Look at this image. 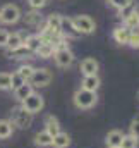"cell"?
I'll return each instance as SVG.
<instances>
[{
	"instance_id": "obj_1",
	"label": "cell",
	"mask_w": 139,
	"mask_h": 148,
	"mask_svg": "<svg viewBox=\"0 0 139 148\" xmlns=\"http://www.w3.org/2000/svg\"><path fill=\"white\" fill-rule=\"evenodd\" d=\"M98 97L95 91H88V90H82L79 88L76 93H74V105L81 110H86V109H91L95 103H96Z\"/></svg>"
},
{
	"instance_id": "obj_2",
	"label": "cell",
	"mask_w": 139,
	"mask_h": 148,
	"mask_svg": "<svg viewBox=\"0 0 139 148\" xmlns=\"http://www.w3.org/2000/svg\"><path fill=\"white\" fill-rule=\"evenodd\" d=\"M53 59H55L57 66L62 67V69H67V67H70V66L74 64V53L69 50V47H67L65 43H62V45H59V47L55 48Z\"/></svg>"
},
{
	"instance_id": "obj_3",
	"label": "cell",
	"mask_w": 139,
	"mask_h": 148,
	"mask_svg": "<svg viewBox=\"0 0 139 148\" xmlns=\"http://www.w3.org/2000/svg\"><path fill=\"white\" fill-rule=\"evenodd\" d=\"M10 122H12V126H17L19 129H28L33 124V114H29L19 105L12 110V121Z\"/></svg>"
},
{
	"instance_id": "obj_4",
	"label": "cell",
	"mask_w": 139,
	"mask_h": 148,
	"mask_svg": "<svg viewBox=\"0 0 139 148\" xmlns=\"http://www.w3.org/2000/svg\"><path fill=\"white\" fill-rule=\"evenodd\" d=\"M21 17H22L21 16V10L14 3H7V5H3L0 9V23H3V24H14Z\"/></svg>"
},
{
	"instance_id": "obj_5",
	"label": "cell",
	"mask_w": 139,
	"mask_h": 148,
	"mask_svg": "<svg viewBox=\"0 0 139 148\" xmlns=\"http://www.w3.org/2000/svg\"><path fill=\"white\" fill-rule=\"evenodd\" d=\"M72 24H74V28L77 29L79 35H91L96 29V24L89 16H77V17L72 19Z\"/></svg>"
},
{
	"instance_id": "obj_6",
	"label": "cell",
	"mask_w": 139,
	"mask_h": 148,
	"mask_svg": "<svg viewBox=\"0 0 139 148\" xmlns=\"http://www.w3.org/2000/svg\"><path fill=\"white\" fill-rule=\"evenodd\" d=\"M52 81V73L46 69V67H40V69H35L33 71V76L29 77V84L33 88H41V86H46L50 84Z\"/></svg>"
},
{
	"instance_id": "obj_7",
	"label": "cell",
	"mask_w": 139,
	"mask_h": 148,
	"mask_svg": "<svg viewBox=\"0 0 139 148\" xmlns=\"http://www.w3.org/2000/svg\"><path fill=\"white\" fill-rule=\"evenodd\" d=\"M21 107H22L24 110H28L29 114L35 115L36 112H40L43 107H45V100H43L41 95H38V93H31L24 102H21Z\"/></svg>"
},
{
	"instance_id": "obj_8",
	"label": "cell",
	"mask_w": 139,
	"mask_h": 148,
	"mask_svg": "<svg viewBox=\"0 0 139 148\" xmlns=\"http://www.w3.org/2000/svg\"><path fill=\"white\" fill-rule=\"evenodd\" d=\"M60 21H62V16H59V14L48 16L43 31H46V33H50V35H60Z\"/></svg>"
},
{
	"instance_id": "obj_9",
	"label": "cell",
	"mask_w": 139,
	"mask_h": 148,
	"mask_svg": "<svg viewBox=\"0 0 139 148\" xmlns=\"http://www.w3.org/2000/svg\"><path fill=\"white\" fill-rule=\"evenodd\" d=\"M60 36L62 38H76V36H79L77 29H76L74 24H72V19H69V17H62V21H60Z\"/></svg>"
},
{
	"instance_id": "obj_10",
	"label": "cell",
	"mask_w": 139,
	"mask_h": 148,
	"mask_svg": "<svg viewBox=\"0 0 139 148\" xmlns=\"http://www.w3.org/2000/svg\"><path fill=\"white\" fill-rule=\"evenodd\" d=\"M98 69H100V64H98V60H96V59L88 57V59H84V60L81 62V73L84 74V76L98 74Z\"/></svg>"
},
{
	"instance_id": "obj_11",
	"label": "cell",
	"mask_w": 139,
	"mask_h": 148,
	"mask_svg": "<svg viewBox=\"0 0 139 148\" xmlns=\"http://www.w3.org/2000/svg\"><path fill=\"white\" fill-rule=\"evenodd\" d=\"M45 131L52 138L60 133V122H59V119L55 115H46V119H45Z\"/></svg>"
},
{
	"instance_id": "obj_12",
	"label": "cell",
	"mask_w": 139,
	"mask_h": 148,
	"mask_svg": "<svg viewBox=\"0 0 139 148\" xmlns=\"http://www.w3.org/2000/svg\"><path fill=\"white\" fill-rule=\"evenodd\" d=\"M81 88L82 90H88V91H95L100 88V77L98 74H93V76H84L82 83H81Z\"/></svg>"
},
{
	"instance_id": "obj_13",
	"label": "cell",
	"mask_w": 139,
	"mask_h": 148,
	"mask_svg": "<svg viewBox=\"0 0 139 148\" xmlns=\"http://www.w3.org/2000/svg\"><path fill=\"white\" fill-rule=\"evenodd\" d=\"M122 138H124V133L122 131H119V129H113V131H110L108 134H106V147L108 148H117L120 147V143H122Z\"/></svg>"
},
{
	"instance_id": "obj_14",
	"label": "cell",
	"mask_w": 139,
	"mask_h": 148,
	"mask_svg": "<svg viewBox=\"0 0 139 148\" xmlns=\"http://www.w3.org/2000/svg\"><path fill=\"white\" fill-rule=\"evenodd\" d=\"M31 93H35V91H33V86H31L29 83H24L22 86H19V88L14 90V97H16L19 102H24Z\"/></svg>"
},
{
	"instance_id": "obj_15",
	"label": "cell",
	"mask_w": 139,
	"mask_h": 148,
	"mask_svg": "<svg viewBox=\"0 0 139 148\" xmlns=\"http://www.w3.org/2000/svg\"><path fill=\"white\" fill-rule=\"evenodd\" d=\"M113 40L119 43V45H127L129 41V29L125 26H119L113 29Z\"/></svg>"
},
{
	"instance_id": "obj_16",
	"label": "cell",
	"mask_w": 139,
	"mask_h": 148,
	"mask_svg": "<svg viewBox=\"0 0 139 148\" xmlns=\"http://www.w3.org/2000/svg\"><path fill=\"white\" fill-rule=\"evenodd\" d=\"M52 145H53V148H67L70 145V136L67 133H62L60 131L57 136H53Z\"/></svg>"
},
{
	"instance_id": "obj_17",
	"label": "cell",
	"mask_w": 139,
	"mask_h": 148,
	"mask_svg": "<svg viewBox=\"0 0 139 148\" xmlns=\"http://www.w3.org/2000/svg\"><path fill=\"white\" fill-rule=\"evenodd\" d=\"M22 19H24V23H26L28 26H41V24H43V17H41V14L36 12V10L26 12V16H24Z\"/></svg>"
},
{
	"instance_id": "obj_18",
	"label": "cell",
	"mask_w": 139,
	"mask_h": 148,
	"mask_svg": "<svg viewBox=\"0 0 139 148\" xmlns=\"http://www.w3.org/2000/svg\"><path fill=\"white\" fill-rule=\"evenodd\" d=\"M41 43H43V41H41V36H40V35H31V36H28L26 40H24V43H22V45H24L31 53H35L36 50L40 48V45H41Z\"/></svg>"
},
{
	"instance_id": "obj_19",
	"label": "cell",
	"mask_w": 139,
	"mask_h": 148,
	"mask_svg": "<svg viewBox=\"0 0 139 148\" xmlns=\"http://www.w3.org/2000/svg\"><path fill=\"white\" fill-rule=\"evenodd\" d=\"M22 43H24V40H22V36H21L19 33H9V38H7L5 47H7L9 50H16V48H19V47H22Z\"/></svg>"
},
{
	"instance_id": "obj_20",
	"label": "cell",
	"mask_w": 139,
	"mask_h": 148,
	"mask_svg": "<svg viewBox=\"0 0 139 148\" xmlns=\"http://www.w3.org/2000/svg\"><path fill=\"white\" fill-rule=\"evenodd\" d=\"M35 53L40 57V59H50V57L55 53V47H53V45H50V43H41V45H40V48L36 50Z\"/></svg>"
},
{
	"instance_id": "obj_21",
	"label": "cell",
	"mask_w": 139,
	"mask_h": 148,
	"mask_svg": "<svg viewBox=\"0 0 139 148\" xmlns=\"http://www.w3.org/2000/svg\"><path fill=\"white\" fill-rule=\"evenodd\" d=\"M12 133H14V126H12V122L10 121H0V140H7V138H10L12 136Z\"/></svg>"
},
{
	"instance_id": "obj_22",
	"label": "cell",
	"mask_w": 139,
	"mask_h": 148,
	"mask_svg": "<svg viewBox=\"0 0 139 148\" xmlns=\"http://www.w3.org/2000/svg\"><path fill=\"white\" fill-rule=\"evenodd\" d=\"M124 26H125L127 29H132V28L139 26V10L134 9L129 16H125V17H124Z\"/></svg>"
},
{
	"instance_id": "obj_23",
	"label": "cell",
	"mask_w": 139,
	"mask_h": 148,
	"mask_svg": "<svg viewBox=\"0 0 139 148\" xmlns=\"http://www.w3.org/2000/svg\"><path fill=\"white\" fill-rule=\"evenodd\" d=\"M52 136L46 133V131H40V133H36L35 136V143L38 147H52Z\"/></svg>"
},
{
	"instance_id": "obj_24",
	"label": "cell",
	"mask_w": 139,
	"mask_h": 148,
	"mask_svg": "<svg viewBox=\"0 0 139 148\" xmlns=\"http://www.w3.org/2000/svg\"><path fill=\"white\" fill-rule=\"evenodd\" d=\"M29 55H31V52L24 45L16 48V50H9L7 52V57H10V59H24V57H29Z\"/></svg>"
},
{
	"instance_id": "obj_25",
	"label": "cell",
	"mask_w": 139,
	"mask_h": 148,
	"mask_svg": "<svg viewBox=\"0 0 139 148\" xmlns=\"http://www.w3.org/2000/svg\"><path fill=\"white\" fill-rule=\"evenodd\" d=\"M132 48H139V26L129 29V41H127Z\"/></svg>"
},
{
	"instance_id": "obj_26",
	"label": "cell",
	"mask_w": 139,
	"mask_h": 148,
	"mask_svg": "<svg viewBox=\"0 0 139 148\" xmlns=\"http://www.w3.org/2000/svg\"><path fill=\"white\" fill-rule=\"evenodd\" d=\"M139 145V140H136L134 136H131V134H124V138H122V143H120V148H138Z\"/></svg>"
},
{
	"instance_id": "obj_27",
	"label": "cell",
	"mask_w": 139,
	"mask_h": 148,
	"mask_svg": "<svg viewBox=\"0 0 139 148\" xmlns=\"http://www.w3.org/2000/svg\"><path fill=\"white\" fill-rule=\"evenodd\" d=\"M24 83H28V81H24V77L17 73V71L10 74V88H12V90H16V88H19V86H22Z\"/></svg>"
},
{
	"instance_id": "obj_28",
	"label": "cell",
	"mask_w": 139,
	"mask_h": 148,
	"mask_svg": "<svg viewBox=\"0 0 139 148\" xmlns=\"http://www.w3.org/2000/svg\"><path fill=\"white\" fill-rule=\"evenodd\" d=\"M33 71H35V67H33V66H26V64H24V66H21V67H19V71H17V73L24 77V81H29V77L33 76Z\"/></svg>"
},
{
	"instance_id": "obj_29",
	"label": "cell",
	"mask_w": 139,
	"mask_h": 148,
	"mask_svg": "<svg viewBox=\"0 0 139 148\" xmlns=\"http://www.w3.org/2000/svg\"><path fill=\"white\" fill-rule=\"evenodd\" d=\"M0 90H10V73H0Z\"/></svg>"
},
{
	"instance_id": "obj_30",
	"label": "cell",
	"mask_w": 139,
	"mask_h": 148,
	"mask_svg": "<svg viewBox=\"0 0 139 148\" xmlns=\"http://www.w3.org/2000/svg\"><path fill=\"white\" fill-rule=\"evenodd\" d=\"M110 3H112L113 7H117L119 10H122V9H125V7H129L132 2H131V0H110Z\"/></svg>"
},
{
	"instance_id": "obj_31",
	"label": "cell",
	"mask_w": 139,
	"mask_h": 148,
	"mask_svg": "<svg viewBox=\"0 0 139 148\" xmlns=\"http://www.w3.org/2000/svg\"><path fill=\"white\" fill-rule=\"evenodd\" d=\"M131 136H134L136 140H139V119H134L132 122H131Z\"/></svg>"
},
{
	"instance_id": "obj_32",
	"label": "cell",
	"mask_w": 139,
	"mask_h": 148,
	"mask_svg": "<svg viewBox=\"0 0 139 148\" xmlns=\"http://www.w3.org/2000/svg\"><path fill=\"white\" fill-rule=\"evenodd\" d=\"M29 2V5L33 7V9H41V7H45L46 5V0H28Z\"/></svg>"
},
{
	"instance_id": "obj_33",
	"label": "cell",
	"mask_w": 139,
	"mask_h": 148,
	"mask_svg": "<svg viewBox=\"0 0 139 148\" xmlns=\"http://www.w3.org/2000/svg\"><path fill=\"white\" fill-rule=\"evenodd\" d=\"M7 38H9V33H7L5 29H0V47H5Z\"/></svg>"
},
{
	"instance_id": "obj_34",
	"label": "cell",
	"mask_w": 139,
	"mask_h": 148,
	"mask_svg": "<svg viewBox=\"0 0 139 148\" xmlns=\"http://www.w3.org/2000/svg\"><path fill=\"white\" fill-rule=\"evenodd\" d=\"M138 98H139V91H138Z\"/></svg>"
},
{
	"instance_id": "obj_35",
	"label": "cell",
	"mask_w": 139,
	"mask_h": 148,
	"mask_svg": "<svg viewBox=\"0 0 139 148\" xmlns=\"http://www.w3.org/2000/svg\"><path fill=\"white\" fill-rule=\"evenodd\" d=\"M117 148H120V147H117Z\"/></svg>"
}]
</instances>
